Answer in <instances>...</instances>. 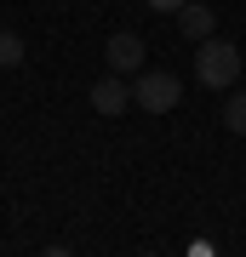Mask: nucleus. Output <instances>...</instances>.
Instances as JSON below:
<instances>
[{"label": "nucleus", "instance_id": "obj_8", "mask_svg": "<svg viewBox=\"0 0 246 257\" xmlns=\"http://www.w3.org/2000/svg\"><path fill=\"white\" fill-rule=\"evenodd\" d=\"M183 0H149V12H178Z\"/></svg>", "mask_w": 246, "mask_h": 257}, {"label": "nucleus", "instance_id": "obj_6", "mask_svg": "<svg viewBox=\"0 0 246 257\" xmlns=\"http://www.w3.org/2000/svg\"><path fill=\"white\" fill-rule=\"evenodd\" d=\"M223 126L235 138H246V92H235V86H229V103H223Z\"/></svg>", "mask_w": 246, "mask_h": 257}, {"label": "nucleus", "instance_id": "obj_4", "mask_svg": "<svg viewBox=\"0 0 246 257\" xmlns=\"http://www.w3.org/2000/svg\"><path fill=\"white\" fill-rule=\"evenodd\" d=\"M92 109H98L103 120L126 114V109H132V80H120L115 69H109V80H92Z\"/></svg>", "mask_w": 246, "mask_h": 257}, {"label": "nucleus", "instance_id": "obj_7", "mask_svg": "<svg viewBox=\"0 0 246 257\" xmlns=\"http://www.w3.org/2000/svg\"><path fill=\"white\" fill-rule=\"evenodd\" d=\"M29 57V46H23V35H12V29H0V69H18Z\"/></svg>", "mask_w": 246, "mask_h": 257}, {"label": "nucleus", "instance_id": "obj_2", "mask_svg": "<svg viewBox=\"0 0 246 257\" xmlns=\"http://www.w3.org/2000/svg\"><path fill=\"white\" fill-rule=\"evenodd\" d=\"M178 97H183V80L172 69H137V80H132V103L143 114H166V109H178Z\"/></svg>", "mask_w": 246, "mask_h": 257}, {"label": "nucleus", "instance_id": "obj_3", "mask_svg": "<svg viewBox=\"0 0 246 257\" xmlns=\"http://www.w3.org/2000/svg\"><path fill=\"white\" fill-rule=\"evenodd\" d=\"M103 57H109V69H115V74H137V69L149 63V40H143V35H132V29H115L109 46H103Z\"/></svg>", "mask_w": 246, "mask_h": 257}, {"label": "nucleus", "instance_id": "obj_5", "mask_svg": "<svg viewBox=\"0 0 246 257\" xmlns=\"http://www.w3.org/2000/svg\"><path fill=\"white\" fill-rule=\"evenodd\" d=\"M178 23H183V35H189V40H206L212 29H218L212 6H201V0H183V6H178Z\"/></svg>", "mask_w": 246, "mask_h": 257}, {"label": "nucleus", "instance_id": "obj_1", "mask_svg": "<svg viewBox=\"0 0 246 257\" xmlns=\"http://www.w3.org/2000/svg\"><path fill=\"white\" fill-rule=\"evenodd\" d=\"M195 80H201L206 92H229V86L240 80V46L235 40H218V35L195 40Z\"/></svg>", "mask_w": 246, "mask_h": 257}]
</instances>
